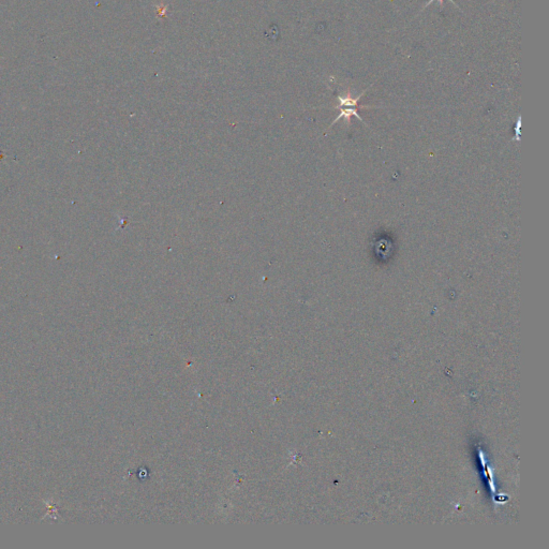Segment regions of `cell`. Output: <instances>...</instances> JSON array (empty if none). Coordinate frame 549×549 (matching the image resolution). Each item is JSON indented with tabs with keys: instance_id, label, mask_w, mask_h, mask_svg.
<instances>
[{
	"instance_id": "cell-1",
	"label": "cell",
	"mask_w": 549,
	"mask_h": 549,
	"mask_svg": "<svg viewBox=\"0 0 549 549\" xmlns=\"http://www.w3.org/2000/svg\"><path fill=\"white\" fill-rule=\"evenodd\" d=\"M371 86H372V85H370L368 88H366V89H365L363 92H361L360 95H358L356 98H354L350 92H348L347 95H343V96H341V95L338 96V101H339V105H337L336 109H338V110L340 111V114H339V116H338V117L333 121L332 126H333L335 123H337L339 119H341V118H343V119L347 121L348 126H350V124H351V118H352V116H355V117H356L357 119H359L360 121H363V123L365 124V121L363 120V118L360 117V115H359L358 112H357V109H358V102H359L360 98L365 95L366 91H367Z\"/></svg>"
},
{
	"instance_id": "cell-2",
	"label": "cell",
	"mask_w": 549,
	"mask_h": 549,
	"mask_svg": "<svg viewBox=\"0 0 549 549\" xmlns=\"http://www.w3.org/2000/svg\"><path fill=\"white\" fill-rule=\"evenodd\" d=\"M520 127H521V117L519 116L518 117V120H517V124H516V127H515V137H514V139H516V141H519V136H520Z\"/></svg>"
},
{
	"instance_id": "cell-3",
	"label": "cell",
	"mask_w": 549,
	"mask_h": 549,
	"mask_svg": "<svg viewBox=\"0 0 549 549\" xmlns=\"http://www.w3.org/2000/svg\"><path fill=\"white\" fill-rule=\"evenodd\" d=\"M434 2H436V0H429V2H428V4H427V5H426V6L424 7V8H423V10H425V9H426V8H427V7L429 6V5H431V4H432V3H434ZM438 2H439L440 6H442V4H443V0H438ZM450 2H451V3H453V4L455 5V6H456V7H457V8L459 9V7H458V6L456 5V4H455V2H454V0H450Z\"/></svg>"
}]
</instances>
